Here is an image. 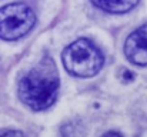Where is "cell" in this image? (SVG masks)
Masks as SVG:
<instances>
[{"instance_id":"1","label":"cell","mask_w":147,"mask_h":137,"mask_svg":"<svg viewBox=\"0 0 147 137\" xmlns=\"http://www.w3.org/2000/svg\"><path fill=\"white\" fill-rule=\"evenodd\" d=\"M59 84V73L53 60L45 57L20 79L19 97L32 110H45L54 103Z\"/></svg>"},{"instance_id":"2","label":"cell","mask_w":147,"mask_h":137,"mask_svg":"<svg viewBox=\"0 0 147 137\" xmlns=\"http://www.w3.org/2000/svg\"><path fill=\"white\" fill-rule=\"evenodd\" d=\"M64 69L76 77H93L103 67L101 51L87 39H79L69 45L61 54Z\"/></svg>"},{"instance_id":"3","label":"cell","mask_w":147,"mask_h":137,"mask_svg":"<svg viewBox=\"0 0 147 137\" xmlns=\"http://www.w3.org/2000/svg\"><path fill=\"white\" fill-rule=\"evenodd\" d=\"M36 16L24 3H11L0 9V39L17 40L34 26Z\"/></svg>"},{"instance_id":"4","label":"cell","mask_w":147,"mask_h":137,"mask_svg":"<svg viewBox=\"0 0 147 137\" xmlns=\"http://www.w3.org/2000/svg\"><path fill=\"white\" fill-rule=\"evenodd\" d=\"M124 54L130 63L147 66V24L136 29L124 43Z\"/></svg>"},{"instance_id":"5","label":"cell","mask_w":147,"mask_h":137,"mask_svg":"<svg viewBox=\"0 0 147 137\" xmlns=\"http://www.w3.org/2000/svg\"><path fill=\"white\" fill-rule=\"evenodd\" d=\"M92 1L98 9L114 14L127 13L139 3V0H92Z\"/></svg>"},{"instance_id":"6","label":"cell","mask_w":147,"mask_h":137,"mask_svg":"<svg viewBox=\"0 0 147 137\" xmlns=\"http://www.w3.org/2000/svg\"><path fill=\"white\" fill-rule=\"evenodd\" d=\"M0 137H24V134L17 130H6V132H0Z\"/></svg>"},{"instance_id":"7","label":"cell","mask_w":147,"mask_h":137,"mask_svg":"<svg viewBox=\"0 0 147 137\" xmlns=\"http://www.w3.org/2000/svg\"><path fill=\"white\" fill-rule=\"evenodd\" d=\"M103 137H124V136H121L117 132H107L106 134H103Z\"/></svg>"}]
</instances>
